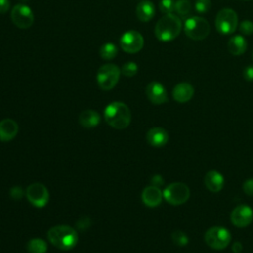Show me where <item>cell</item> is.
Segmentation results:
<instances>
[{
	"label": "cell",
	"mask_w": 253,
	"mask_h": 253,
	"mask_svg": "<svg viewBox=\"0 0 253 253\" xmlns=\"http://www.w3.org/2000/svg\"><path fill=\"white\" fill-rule=\"evenodd\" d=\"M106 122L116 129H124L128 126L131 121L129 108L123 102H112L104 110Z\"/></svg>",
	"instance_id": "1"
},
{
	"label": "cell",
	"mask_w": 253,
	"mask_h": 253,
	"mask_svg": "<svg viewBox=\"0 0 253 253\" xmlns=\"http://www.w3.org/2000/svg\"><path fill=\"white\" fill-rule=\"evenodd\" d=\"M47 238L56 248L70 250L76 246L78 235L76 230L68 225H55L47 231Z\"/></svg>",
	"instance_id": "2"
},
{
	"label": "cell",
	"mask_w": 253,
	"mask_h": 253,
	"mask_svg": "<svg viewBox=\"0 0 253 253\" xmlns=\"http://www.w3.org/2000/svg\"><path fill=\"white\" fill-rule=\"evenodd\" d=\"M182 29L181 19L174 14H165L155 25L154 34L161 42H170L176 39Z\"/></svg>",
	"instance_id": "3"
},
{
	"label": "cell",
	"mask_w": 253,
	"mask_h": 253,
	"mask_svg": "<svg viewBox=\"0 0 253 253\" xmlns=\"http://www.w3.org/2000/svg\"><path fill=\"white\" fill-rule=\"evenodd\" d=\"M120 75L121 69L119 66L113 63L104 64L98 69L97 72L96 79L98 86L104 91L112 90L119 82Z\"/></svg>",
	"instance_id": "4"
},
{
	"label": "cell",
	"mask_w": 253,
	"mask_h": 253,
	"mask_svg": "<svg viewBox=\"0 0 253 253\" xmlns=\"http://www.w3.org/2000/svg\"><path fill=\"white\" fill-rule=\"evenodd\" d=\"M205 242L208 246L215 250H221L229 245L231 234L229 230L222 226H212L209 228L204 235Z\"/></svg>",
	"instance_id": "5"
},
{
	"label": "cell",
	"mask_w": 253,
	"mask_h": 253,
	"mask_svg": "<svg viewBox=\"0 0 253 253\" xmlns=\"http://www.w3.org/2000/svg\"><path fill=\"white\" fill-rule=\"evenodd\" d=\"M184 31L187 37L194 41H202L208 37L211 31L209 22L202 17H191L185 22Z\"/></svg>",
	"instance_id": "6"
},
{
	"label": "cell",
	"mask_w": 253,
	"mask_h": 253,
	"mask_svg": "<svg viewBox=\"0 0 253 253\" xmlns=\"http://www.w3.org/2000/svg\"><path fill=\"white\" fill-rule=\"evenodd\" d=\"M163 198L170 205L179 206L189 200L190 189L186 184L181 182L171 183L163 190Z\"/></svg>",
	"instance_id": "7"
},
{
	"label": "cell",
	"mask_w": 253,
	"mask_h": 253,
	"mask_svg": "<svg viewBox=\"0 0 253 253\" xmlns=\"http://www.w3.org/2000/svg\"><path fill=\"white\" fill-rule=\"evenodd\" d=\"M238 24L237 14L234 10L229 8L221 9L215 18V27L218 33L229 35L235 32Z\"/></svg>",
	"instance_id": "8"
},
{
	"label": "cell",
	"mask_w": 253,
	"mask_h": 253,
	"mask_svg": "<svg viewBox=\"0 0 253 253\" xmlns=\"http://www.w3.org/2000/svg\"><path fill=\"white\" fill-rule=\"evenodd\" d=\"M11 20L18 28L28 29L33 25L35 17L29 6L25 4H17L12 8Z\"/></svg>",
	"instance_id": "9"
},
{
	"label": "cell",
	"mask_w": 253,
	"mask_h": 253,
	"mask_svg": "<svg viewBox=\"0 0 253 253\" xmlns=\"http://www.w3.org/2000/svg\"><path fill=\"white\" fill-rule=\"evenodd\" d=\"M120 44L124 51L127 53H136L143 47L144 40L139 32L130 30L122 35L120 39Z\"/></svg>",
	"instance_id": "10"
},
{
	"label": "cell",
	"mask_w": 253,
	"mask_h": 253,
	"mask_svg": "<svg viewBox=\"0 0 253 253\" xmlns=\"http://www.w3.org/2000/svg\"><path fill=\"white\" fill-rule=\"evenodd\" d=\"M28 201L37 208H43L49 200V194L46 187L41 183H33L26 190Z\"/></svg>",
	"instance_id": "11"
},
{
	"label": "cell",
	"mask_w": 253,
	"mask_h": 253,
	"mask_svg": "<svg viewBox=\"0 0 253 253\" xmlns=\"http://www.w3.org/2000/svg\"><path fill=\"white\" fill-rule=\"evenodd\" d=\"M230 220L237 227H246L253 221V210L247 205H239L232 210Z\"/></svg>",
	"instance_id": "12"
},
{
	"label": "cell",
	"mask_w": 253,
	"mask_h": 253,
	"mask_svg": "<svg viewBox=\"0 0 253 253\" xmlns=\"http://www.w3.org/2000/svg\"><path fill=\"white\" fill-rule=\"evenodd\" d=\"M146 96L148 100L154 104V105H161L167 102L168 97H167V92L164 86L157 82V81H152L150 82L145 90Z\"/></svg>",
	"instance_id": "13"
},
{
	"label": "cell",
	"mask_w": 253,
	"mask_h": 253,
	"mask_svg": "<svg viewBox=\"0 0 253 253\" xmlns=\"http://www.w3.org/2000/svg\"><path fill=\"white\" fill-rule=\"evenodd\" d=\"M163 199V192L159 187L150 185L143 189L141 193V200L143 204L149 208H155L159 206Z\"/></svg>",
	"instance_id": "14"
},
{
	"label": "cell",
	"mask_w": 253,
	"mask_h": 253,
	"mask_svg": "<svg viewBox=\"0 0 253 253\" xmlns=\"http://www.w3.org/2000/svg\"><path fill=\"white\" fill-rule=\"evenodd\" d=\"M204 184L209 191L218 193L224 186L223 175L216 170H210L204 178Z\"/></svg>",
	"instance_id": "15"
},
{
	"label": "cell",
	"mask_w": 253,
	"mask_h": 253,
	"mask_svg": "<svg viewBox=\"0 0 253 253\" xmlns=\"http://www.w3.org/2000/svg\"><path fill=\"white\" fill-rule=\"evenodd\" d=\"M168 132L163 127H152L146 133L147 142L153 147H162L168 142Z\"/></svg>",
	"instance_id": "16"
},
{
	"label": "cell",
	"mask_w": 253,
	"mask_h": 253,
	"mask_svg": "<svg viewBox=\"0 0 253 253\" xmlns=\"http://www.w3.org/2000/svg\"><path fill=\"white\" fill-rule=\"evenodd\" d=\"M19 131L18 124L12 119H4L0 122V140L10 141L16 137Z\"/></svg>",
	"instance_id": "17"
},
{
	"label": "cell",
	"mask_w": 253,
	"mask_h": 253,
	"mask_svg": "<svg viewBox=\"0 0 253 253\" xmlns=\"http://www.w3.org/2000/svg\"><path fill=\"white\" fill-rule=\"evenodd\" d=\"M194 92V88L191 84L187 82H181L174 87L172 96L178 103H186L193 98Z\"/></svg>",
	"instance_id": "18"
},
{
	"label": "cell",
	"mask_w": 253,
	"mask_h": 253,
	"mask_svg": "<svg viewBox=\"0 0 253 253\" xmlns=\"http://www.w3.org/2000/svg\"><path fill=\"white\" fill-rule=\"evenodd\" d=\"M136 16L141 22L150 21L155 15V8L149 0H142L136 6Z\"/></svg>",
	"instance_id": "19"
},
{
	"label": "cell",
	"mask_w": 253,
	"mask_h": 253,
	"mask_svg": "<svg viewBox=\"0 0 253 253\" xmlns=\"http://www.w3.org/2000/svg\"><path fill=\"white\" fill-rule=\"evenodd\" d=\"M100 120V115L94 110H85L82 113H80L78 118L80 126L86 128H91L98 126Z\"/></svg>",
	"instance_id": "20"
},
{
	"label": "cell",
	"mask_w": 253,
	"mask_h": 253,
	"mask_svg": "<svg viewBox=\"0 0 253 253\" xmlns=\"http://www.w3.org/2000/svg\"><path fill=\"white\" fill-rule=\"evenodd\" d=\"M246 47H247L246 41L242 36H239V35L232 37L227 43L228 51L232 55H241L246 50Z\"/></svg>",
	"instance_id": "21"
},
{
	"label": "cell",
	"mask_w": 253,
	"mask_h": 253,
	"mask_svg": "<svg viewBox=\"0 0 253 253\" xmlns=\"http://www.w3.org/2000/svg\"><path fill=\"white\" fill-rule=\"evenodd\" d=\"M47 245L44 240L41 238H32L27 244V250L29 253H45Z\"/></svg>",
	"instance_id": "22"
},
{
	"label": "cell",
	"mask_w": 253,
	"mask_h": 253,
	"mask_svg": "<svg viewBox=\"0 0 253 253\" xmlns=\"http://www.w3.org/2000/svg\"><path fill=\"white\" fill-rule=\"evenodd\" d=\"M118 54L117 46L112 42L104 43L100 48V56L105 60H111Z\"/></svg>",
	"instance_id": "23"
},
{
	"label": "cell",
	"mask_w": 253,
	"mask_h": 253,
	"mask_svg": "<svg viewBox=\"0 0 253 253\" xmlns=\"http://www.w3.org/2000/svg\"><path fill=\"white\" fill-rule=\"evenodd\" d=\"M175 11L181 17L187 16L191 11L190 0H177L175 1Z\"/></svg>",
	"instance_id": "24"
},
{
	"label": "cell",
	"mask_w": 253,
	"mask_h": 253,
	"mask_svg": "<svg viewBox=\"0 0 253 253\" xmlns=\"http://www.w3.org/2000/svg\"><path fill=\"white\" fill-rule=\"evenodd\" d=\"M171 238L177 246H185L189 243V236L182 230H175L171 234Z\"/></svg>",
	"instance_id": "25"
},
{
	"label": "cell",
	"mask_w": 253,
	"mask_h": 253,
	"mask_svg": "<svg viewBox=\"0 0 253 253\" xmlns=\"http://www.w3.org/2000/svg\"><path fill=\"white\" fill-rule=\"evenodd\" d=\"M137 70L138 66L136 65V63L133 61H128L122 66L121 73H123L126 77H132L137 73Z\"/></svg>",
	"instance_id": "26"
},
{
	"label": "cell",
	"mask_w": 253,
	"mask_h": 253,
	"mask_svg": "<svg viewBox=\"0 0 253 253\" xmlns=\"http://www.w3.org/2000/svg\"><path fill=\"white\" fill-rule=\"evenodd\" d=\"M159 9L164 14H171L175 10L174 0H161L159 2Z\"/></svg>",
	"instance_id": "27"
},
{
	"label": "cell",
	"mask_w": 253,
	"mask_h": 253,
	"mask_svg": "<svg viewBox=\"0 0 253 253\" xmlns=\"http://www.w3.org/2000/svg\"><path fill=\"white\" fill-rule=\"evenodd\" d=\"M211 0H196L195 9L197 12L204 14L207 13L211 9Z\"/></svg>",
	"instance_id": "28"
},
{
	"label": "cell",
	"mask_w": 253,
	"mask_h": 253,
	"mask_svg": "<svg viewBox=\"0 0 253 253\" xmlns=\"http://www.w3.org/2000/svg\"><path fill=\"white\" fill-rule=\"evenodd\" d=\"M239 30L243 35L249 36L253 33V23L251 21L245 20L239 25Z\"/></svg>",
	"instance_id": "29"
},
{
	"label": "cell",
	"mask_w": 253,
	"mask_h": 253,
	"mask_svg": "<svg viewBox=\"0 0 253 253\" xmlns=\"http://www.w3.org/2000/svg\"><path fill=\"white\" fill-rule=\"evenodd\" d=\"M244 193L248 196H253V178L247 179L242 186Z\"/></svg>",
	"instance_id": "30"
},
{
	"label": "cell",
	"mask_w": 253,
	"mask_h": 253,
	"mask_svg": "<svg viewBox=\"0 0 253 253\" xmlns=\"http://www.w3.org/2000/svg\"><path fill=\"white\" fill-rule=\"evenodd\" d=\"M10 196L14 200H20L24 196V192H23L22 188H20L19 186H15V187L11 188Z\"/></svg>",
	"instance_id": "31"
},
{
	"label": "cell",
	"mask_w": 253,
	"mask_h": 253,
	"mask_svg": "<svg viewBox=\"0 0 253 253\" xmlns=\"http://www.w3.org/2000/svg\"><path fill=\"white\" fill-rule=\"evenodd\" d=\"M243 77L247 81H253V66H247L244 68Z\"/></svg>",
	"instance_id": "32"
},
{
	"label": "cell",
	"mask_w": 253,
	"mask_h": 253,
	"mask_svg": "<svg viewBox=\"0 0 253 253\" xmlns=\"http://www.w3.org/2000/svg\"><path fill=\"white\" fill-rule=\"evenodd\" d=\"M10 9V1L9 0H0V14H5Z\"/></svg>",
	"instance_id": "33"
},
{
	"label": "cell",
	"mask_w": 253,
	"mask_h": 253,
	"mask_svg": "<svg viewBox=\"0 0 253 253\" xmlns=\"http://www.w3.org/2000/svg\"><path fill=\"white\" fill-rule=\"evenodd\" d=\"M163 183H164V181H163V179H162V177H161L160 175H155V176H153L152 179H151V185H153V186L159 187V186H161Z\"/></svg>",
	"instance_id": "34"
},
{
	"label": "cell",
	"mask_w": 253,
	"mask_h": 253,
	"mask_svg": "<svg viewBox=\"0 0 253 253\" xmlns=\"http://www.w3.org/2000/svg\"><path fill=\"white\" fill-rule=\"evenodd\" d=\"M231 249H232L233 253H240L241 250H242V243L239 242V241H235V242L232 244Z\"/></svg>",
	"instance_id": "35"
},
{
	"label": "cell",
	"mask_w": 253,
	"mask_h": 253,
	"mask_svg": "<svg viewBox=\"0 0 253 253\" xmlns=\"http://www.w3.org/2000/svg\"><path fill=\"white\" fill-rule=\"evenodd\" d=\"M23 2H26V1H29V0H22Z\"/></svg>",
	"instance_id": "36"
},
{
	"label": "cell",
	"mask_w": 253,
	"mask_h": 253,
	"mask_svg": "<svg viewBox=\"0 0 253 253\" xmlns=\"http://www.w3.org/2000/svg\"><path fill=\"white\" fill-rule=\"evenodd\" d=\"M243 1H249V0H243Z\"/></svg>",
	"instance_id": "37"
},
{
	"label": "cell",
	"mask_w": 253,
	"mask_h": 253,
	"mask_svg": "<svg viewBox=\"0 0 253 253\" xmlns=\"http://www.w3.org/2000/svg\"><path fill=\"white\" fill-rule=\"evenodd\" d=\"M252 58H253V53H252Z\"/></svg>",
	"instance_id": "38"
}]
</instances>
